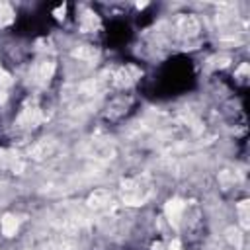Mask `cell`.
Segmentation results:
<instances>
[{"label":"cell","instance_id":"cell-4","mask_svg":"<svg viewBox=\"0 0 250 250\" xmlns=\"http://www.w3.org/2000/svg\"><path fill=\"white\" fill-rule=\"evenodd\" d=\"M109 199H111V195L105 191V189H96L92 195H90V205L92 207H104L105 203H109Z\"/></svg>","mask_w":250,"mask_h":250},{"label":"cell","instance_id":"cell-7","mask_svg":"<svg viewBox=\"0 0 250 250\" xmlns=\"http://www.w3.org/2000/svg\"><path fill=\"white\" fill-rule=\"evenodd\" d=\"M14 20V12L10 4H0V25H6Z\"/></svg>","mask_w":250,"mask_h":250},{"label":"cell","instance_id":"cell-6","mask_svg":"<svg viewBox=\"0 0 250 250\" xmlns=\"http://www.w3.org/2000/svg\"><path fill=\"white\" fill-rule=\"evenodd\" d=\"M74 57H78V59H82V61H94V59H96V49H92V47H88V45H82L80 49L74 51Z\"/></svg>","mask_w":250,"mask_h":250},{"label":"cell","instance_id":"cell-2","mask_svg":"<svg viewBox=\"0 0 250 250\" xmlns=\"http://www.w3.org/2000/svg\"><path fill=\"white\" fill-rule=\"evenodd\" d=\"M18 227H20V221H18V217H14V215H4L2 217V223H0V229H2V234L4 236H14L16 232H18Z\"/></svg>","mask_w":250,"mask_h":250},{"label":"cell","instance_id":"cell-1","mask_svg":"<svg viewBox=\"0 0 250 250\" xmlns=\"http://www.w3.org/2000/svg\"><path fill=\"white\" fill-rule=\"evenodd\" d=\"M184 211H186V201L178 199V197H172L166 201L164 205V215L168 219V223L172 227H178L182 223V217H184Z\"/></svg>","mask_w":250,"mask_h":250},{"label":"cell","instance_id":"cell-5","mask_svg":"<svg viewBox=\"0 0 250 250\" xmlns=\"http://www.w3.org/2000/svg\"><path fill=\"white\" fill-rule=\"evenodd\" d=\"M227 240L234 246V250H240V246H242V232L236 227H230V229H227Z\"/></svg>","mask_w":250,"mask_h":250},{"label":"cell","instance_id":"cell-3","mask_svg":"<svg viewBox=\"0 0 250 250\" xmlns=\"http://www.w3.org/2000/svg\"><path fill=\"white\" fill-rule=\"evenodd\" d=\"M98 23H100V21H98V16L92 14V12H86V14L80 16V29L86 31V33L94 31V29L98 27Z\"/></svg>","mask_w":250,"mask_h":250},{"label":"cell","instance_id":"cell-8","mask_svg":"<svg viewBox=\"0 0 250 250\" xmlns=\"http://www.w3.org/2000/svg\"><path fill=\"white\" fill-rule=\"evenodd\" d=\"M238 217H240L242 227L248 229V203H246V201H240V203H238Z\"/></svg>","mask_w":250,"mask_h":250},{"label":"cell","instance_id":"cell-9","mask_svg":"<svg viewBox=\"0 0 250 250\" xmlns=\"http://www.w3.org/2000/svg\"><path fill=\"white\" fill-rule=\"evenodd\" d=\"M166 250H182V244H180V240H172L170 244H166Z\"/></svg>","mask_w":250,"mask_h":250}]
</instances>
